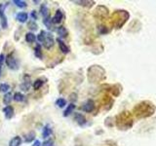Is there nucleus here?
<instances>
[{
	"label": "nucleus",
	"instance_id": "nucleus-7",
	"mask_svg": "<svg viewBox=\"0 0 156 146\" xmlns=\"http://www.w3.org/2000/svg\"><path fill=\"white\" fill-rule=\"evenodd\" d=\"M3 112H4V116H5V118L10 120V119H12L13 117H14V108H13V106L11 105H7L6 107H4V109H3Z\"/></svg>",
	"mask_w": 156,
	"mask_h": 146
},
{
	"label": "nucleus",
	"instance_id": "nucleus-25",
	"mask_svg": "<svg viewBox=\"0 0 156 146\" xmlns=\"http://www.w3.org/2000/svg\"><path fill=\"white\" fill-rule=\"evenodd\" d=\"M56 105L58 107H60V108H62V107H65L66 105V100L65 99H62V97H60V99H58L56 100Z\"/></svg>",
	"mask_w": 156,
	"mask_h": 146
},
{
	"label": "nucleus",
	"instance_id": "nucleus-30",
	"mask_svg": "<svg viewBox=\"0 0 156 146\" xmlns=\"http://www.w3.org/2000/svg\"><path fill=\"white\" fill-rule=\"evenodd\" d=\"M41 146H54V140L53 139H47L42 143Z\"/></svg>",
	"mask_w": 156,
	"mask_h": 146
},
{
	"label": "nucleus",
	"instance_id": "nucleus-12",
	"mask_svg": "<svg viewBox=\"0 0 156 146\" xmlns=\"http://www.w3.org/2000/svg\"><path fill=\"white\" fill-rule=\"evenodd\" d=\"M74 120L79 126H84L86 124V118L81 113H75Z\"/></svg>",
	"mask_w": 156,
	"mask_h": 146
},
{
	"label": "nucleus",
	"instance_id": "nucleus-15",
	"mask_svg": "<svg viewBox=\"0 0 156 146\" xmlns=\"http://www.w3.org/2000/svg\"><path fill=\"white\" fill-rule=\"evenodd\" d=\"M35 139V133L34 131H29L28 134H24V142L29 143Z\"/></svg>",
	"mask_w": 156,
	"mask_h": 146
},
{
	"label": "nucleus",
	"instance_id": "nucleus-27",
	"mask_svg": "<svg viewBox=\"0 0 156 146\" xmlns=\"http://www.w3.org/2000/svg\"><path fill=\"white\" fill-rule=\"evenodd\" d=\"M46 34H47V32L45 31V30H41L40 32H39V34L37 35V37H36V39L37 40L40 42V43H43V41H44V39H45V36H46Z\"/></svg>",
	"mask_w": 156,
	"mask_h": 146
},
{
	"label": "nucleus",
	"instance_id": "nucleus-19",
	"mask_svg": "<svg viewBox=\"0 0 156 146\" xmlns=\"http://www.w3.org/2000/svg\"><path fill=\"white\" fill-rule=\"evenodd\" d=\"M35 40H36V36L33 32H27L26 34V41L27 43L31 44L33 42H35Z\"/></svg>",
	"mask_w": 156,
	"mask_h": 146
},
{
	"label": "nucleus",
	"instance_id": "nucleus-1",
	"mask_svg": "<svg viewBox=\"0 0 156 146\" xmlns=\"http://www.w3.org/2000/svg\"><path fill=\"white\" fill-rule=\"evenodd\" d=\"M5 63L6 65L12 70H18L19 69V61L16 57H14V55L11 54H8V55L5 57Z\"/></svg>",
	"mask_w": 156,
	"mask_h": 146
},
{
	"label": "nucleus",
	"instance_id": "nucleus-18",
	"mask_svg": "<svg viewBox=\"0 0 156 146\" xmlns=\"http://www.w3.org/2000/svg\"><path fill=\"white\" fill-rule=\"evenodd\" d=\"M12 99H13V95L10 92H6L3 96V102H4L5 105H9L10 103H11Z\"/></svg>",
	"mask_w": 156,
	"mask_h": 146
},
{
	"label": "nucleus",
	"instance_id": "nucleus-14",
	"mask_svg": "<svg viewBox=\"0 0 156 146\" xmlns=\"http://www.w3.org/2000/svg\"><path fill=\"white\" fill-rule=\"evenodd\" d=\"M43 23H44V26L49 29V30H52L53 29V23H52V19L50 16H48V17L43 19Z\"/></svg>",
	"mask_w": 156,
	"mask_h": 146
},
{
	"label": "nucleus",
	"instance_id": "nucleus-22",
	"mask_svg": "<svg viewBox=\"0 0 156 146\" xmlns=\"http://www.w3.org/2000/svg\"><path fill=\"white\" fill-rule=\"evenodd\" d=\"M34 55H35V57L37 58H40V60L43 57V54H42V51H41L40 44H37L36 47L34 48Z\"/></svg>",
	"mask_w": 156,
	"mask_h": 146
},
{
	"label": "nucleus",
	"instance_id": "nucleus-5",
	"mask_svg": "<svg viewBox=\"0 0 156 146\" xmlns=\"http://www.w3.org/2000/svg\"><path fill=\"white\" fill-rule=\"evenodd\" d=\"M81 108H82V110L84 111V112H87V113H91V112L94 110V108H95L94 101L91 100V99L87 100L85 103H84V105L81 107Z\"/></svg>",
	"mask_w": 156,
	"mask_h": 146
},
{
	"label": "nucleus",
	"instance_id": "nucleus-3",
	"mask_svg": "<svg viewBox=\"0 0 156 146\" xmlns=\"http://www.w3.org/2000/svg\"><path fill=\"white\" fill-rule=\"evenodd\" d=\"M54 43H55V39H54L53 35L51 33L47 32L45 39H44V41H43L44 48L47 49V50H50V49L54 46Z\"/></svg>",
	"mask_w": 156,
	"mask_h": 146
},
{
	"label": "nucleus",
	"instance_id": "nucleus-20",
	"mask_svg": "<svg viewBox=\"0 0 156 146\" xmlns=\"http://www.w3.org/2000/svg\"><path fill=\"white\" fill-rule=\"evenodd\" d=\"M73 3H75L77 5H80V6H84V7H91L95 2L94 1H79V0H73Z\"/></svg>",
	"mask_w": 156,
	"mask_h": 146
},
{
	"label": "nucleus",
	"instance_id": "nucleus-31",
	"mask_svg": "<svg viewBox=\"0 0 156 146\" xmlns=\"http://www.w3.org/2000/svg\"><path fill=\"white\" fill-rule=\"evenodd\" d=\"M76 99H77V95L74 94V92H73V94H71V95L69 96V100L71 101V103H73L74 101H76Z\"/></svg>",
	"mask_w": 156,
	"mask_h": 146
},
{
	"label": "nucleus",
	"instance_id": "nucleus-11",
	"mask_svg": "<svg viewBox=\"0 0 156 146\" xmlns=\"http://www.w3.org/2000/svg\"><path fill=\"white\" fill-rule=\"evenodd\" d=\"M22 142H23V140H22L21 136L16 135V136H14V137L9 141L8 146H21Z\"/></svg>",
	"mask_w": 156,
	"mask_h": 146
},
{
	"label": "nucleus",
	"instance_id": "nucleus-26",
	"mask_svg": "<svg viewBox=\"0 0 156 146\" xmlns=\"http://www.w3.org/2000/svg\"><path fill=\"white\" fill-rule=\"evenodd\" d=\"M43 85H44V81L42 79H37L35 82L33 83V88L35 90H39Z\"/></svg>",
	"mask_w": 156,
	"mask_h": 146
},
{
	"label": "nucleus",
	"instance_id": "nucleus-2",
	"mask_svg": "<svg viewBox=\"0 0 156 146\" xmlns=\"http://www.w3.org/2000/svg\"><path fill=\"white\" fill-rule=\"evenodd\" d=\"M0 24L3 29L8 28V19L6 15L4 13V5L0 4Z\"/></svg>",
	"mask_w": 156,
	"mask_h": 146
},
{
	"label": "nucleus",
	"instance_id": "nucleus-23",
	"mask_svg": "<svg viewBox=\"0 0 156 146\" xmlns=\"http://www.w3.org/2000/svg\"><path fill=\"white\" fill-rule=\"evenodd\" d=\"M13 3H14L15 5H16L17 7L21 8V9H23V8H26V7L27 6V2H26V1H23V0H14Z\"/></svg>",
	"mask_w": 156,
	"mask_h": 146
},
{
	"label": "nucleus",
	"instance_id": "nucleus-21",
	"mask_svg": "<svg viewBox=\"0 0 156 146\" xmlns=\"http://www.w3.org/2000/svg\"><path fill=\"white\" fill-rule=\"evenodd\" d=\"M40 14L43 16V19L49 16V9H48V6H47L46 3H44V4L41 5V7H40Z\"/></svg>",
	"mask_w": 156,
	"mask_h": 146
},
{
	"label": "nucleus",
	"instance_id": "nucleus-8",
	"mask_svg": "<svg viewBox=\"0 0 156 146\" xmlns=\"http://www.w3.org/2000/svg\"><path fill=\"white\" fill-rule=\"evenodd\" d=\"M57 42H58V47H60V51L62 53V54H68L70 52V48L68 47L66 44L63 42L62 39H60V38H58L57 39Z\"/></svg>",
	"mask_w": 156,
	"mask_h": 146
},
{
	"label": "nucleus",
	"instance_id": "nucleus-6",
	"mask_svg": "<svg viewBox=\"0 0 156 146\" xmlns=\"http://www.w3.org/2000/svg\"><path fill=\"white\" fill-rule=\"evenodd\" d=\"M62 19H63V13H62V10L58 9L56 11V13H55V15H54L53 19H52V23H55V24L60 23L62 21Z\"/></svg>",
	"mask_w": 156,
	"mask_h": 146
},
{
	"label": "nucleus",
	"instance_id": "nucleus-32",
	"mask_svg": "<svg viewBox=\"0 0 156 146\" xmlns=\"http://www.w3.org/2000/svg\"><path fill=\"white\" fill-rule=\"evenodd\" d=\"M30 16H31V18L33 19V21H34V22H35L36 19H37V18H38L37 14H36V11H31V13H30Z\"/></svg>",
	"mask_w": 156,
	"mask_h": 146
},
{
	"label": "nucleus",
	"instance_id": "nucleus-28",
	"mask_svg": "<svg viewBox=\"0 0 156 146\" xmlns=\"http://www.w3.org/2000/svg\"><path fill=\"white\" fill-rule=\"evenodd\" d=\"M27 26H28L29 29H31L32 31L37 30V29H38L37 23H36V22H34V21H30V22H29V23H27Z\"/></svg>",
	"mask_w": 156,
	"mask_h": 146
},
{
	"label": "nucleus",
	"instance_id": "nucleus-29",
	"mask_svg": "<svg viewBox=\"0 0 156 146\" xmlns=\"http://www.w3.org/2000/svg\"><path fill=\"white\" fill-rule=\"evenodd\" d=\"M5 62V56L3 54H0V77H1V73H2V65Z\"/></svg>",
	"mask_w": 156,
	"mask_h": 146
},
{
	"label": "nucleus",
	"instance_id": "nucleus-33",
	"mask_svg": "<svg viewBox=\"0 0 156 146\" xmlns=\"http://www.w3.org/2000/svg\"><path fill=\"white\" fill-rule=\"evenodd\" d=\"M40 144H41V143H40V141L36 139L35 141H34V143H33L32 146H40Z\"/></svg>",
	"mask_w": 156,
	"mask_h": 146
},
{
	"label": "nucleus",
	"instance_id": "nucleus-9",
	"mask_svg": "<svg viewBox=\"0 0 156 146\" xmlns=\"http://www.w3.org/2000/svg\"><path fill=\"white\" fill-rule=\"evenodd\" d=\"M56 31L58 33V38H66L67 35H68V31H67V29L63 26H58L57 27L56 29Z\"/></svg>",
	"mask_w": 156,
	"mask_h": 146
},
{
	"label": "nucleus",
	"instance_id": "nucleus-10",
	"mask_svg": "<svg viewBox=\"0 0 156 146\" xmlns=\"http://www.w3.org/2000/svg\"><path fill=\"white\" fill-rule=\"evenodd\" d=\"M28 19V15L27 13H24V12H20L16 15V19L21 23H24Z\"/></svg>",
	"mask_w": 156,
	"mask_h": 146
},
{
	"label": "nucleus",
	"instance_id": "nucleus-24",
	"mask_svg": "<svg viewBox=\"0 0 156 146\" xmlns=\"http://www.w3.org/2000/svg\"><path fill=\"white\" fill-rule=\"evenodd\" d=\"M10 90V85L7 84V83H2V84H0V92H4V94H6Z\"/></svg>",
	"mask_w": 156,
	"mask_h": 146
},
{
	"label": "nucleus",
	"instance_id": "nucleus-13",
	"mask_svg": "<svg viewBox=\"0 0 156 146\" xmlns=\"http://www.w3.org/2000/svg\"><path fill=\"white\" fill-rule=\"evenodd\" d=\"M13 99L15 101H17V102H23V101L26 100V96H24V95H23L22 92H15V94H14Z\"/></svg>",
	"mask_w": 156,
	"mask_h": 146
},
{
	"label": "nucleus",
	"instance_id": "nucleus-34",
	"mask_svg": "<svg viewBox=\"0 0 156 146\" xmlns=\"http://www.w3.org/2000/svg\"><path fill=\"white\" fill-rule=\"evenodd\" d=\"M33 3H39V1H38V0H33Z\"/></svg>",
	"mask_w": 156,
	"mask_h": 146
},
{
	"label": "nucleus",
	"instance_id": "nucleus-4",
	"mask_svg": "<svg viewBox=\"0 0 156 146\" xmlns=\"http://www.w3.org/2000/svg\"><path fill=\"white\" fill-rule=\"evenodd\" d=\"M31 87V81H30V76H28L27 74H26L23 76V81L21 85H20V88L21 90L23 92H27L30 89Z\"/></svg>",
	"mask_w": 156,
	"mask_h": 146
},
{
	"label": "nucleus",
	"instance_id": "nucleus-16",
	"mask_svg": "<svg viewBox=\"0 0 156 146\" xmlns=\"http://www.w3.org/2000/svg\"><path fill=\"white\" fill-rule=\"evenodd\" d=\"M51 134H52V129L50 128V126H49V125H46V126L43 128L42 137H43V138H48L49 136L51 135Z\"/></svg>",
	"mask_w": 156,
	"mask_h": 146
},
{
	"label": "nucleus",
	"instance_id": "nucleus-17",
	"mask_svg": "<svg viewBox=\"0 0 156 146\" xmlns=\"http://www.w3.org/2000/svg\"><path fill=\"white\" fill-rule=\"evenodd\" d=\"M74 109H75V104L74 103H69V104L67 105V107H66V109L65 110V112H63V117L69 116Z\"/></svg>",
	"mask_w": 156,
	"mask_h": 146
}]
</instances>
